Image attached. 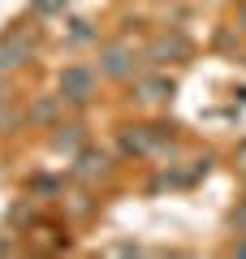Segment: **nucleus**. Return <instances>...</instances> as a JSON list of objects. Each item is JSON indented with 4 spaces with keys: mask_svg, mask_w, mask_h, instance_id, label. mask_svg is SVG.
<instances>
[{
    "mask_svg": "<svg viewBox=\"0 0 246 259\" xmlns=\"http://www.w3.org/2000/svg\"><path fill=\"white\" fill-rule=\"evenodd\" d=\"M95 91H100V74H95L91 65H69L61 74V95L69 104H91Z\"/></svg>",
    "mask_w": 246,
    "mask_h": 259,
    "instance_id": "1",
    "label": "nucleus"
},
{
    "mask_svg": "<svg viewBox=\"0 0 246 259\" xmlns=\"http://www.w3.org/2000/svg\"><path fill=\"white\" fill-rule=\"evenodd\" d=\"M147 65H173V61H186L190 56V39L182 35V30H164V35H155L151 44H147Z\"/></svg>",
    "mask_w": 246,
    "mask_h": 259,
    "instance_id": "2",
    "label": "nucleus"
},
{
    "mask_svg": "<svg viewBox=\"0 0 246 259\" xmlns=\"http://www.w3.org/2000/svg\"><path fill=\"white\" fill-rule=\"evenodd\" d=\"M30 56H35V35H26V30H9V35L0 39V74L22 69Z\"/></svg>",
    "mask_w": 246,
    "mask_h": 259,
    "instance_id": "3",
    "label": "nucleus"
},
{
    "mask_svg": "<svg viewBox=\"0 0 246 259\" xmlns=\"http://www.w3.org/2000/svg\"><path fill=\"white\" fill-rule=\"evenodd\" d=\"M100 74H108V78H130V74H134V48L108 44V48L100 52Z\"/></svg>",
    "mask_w": 246,
    "mask_h": 259,
    "instance_id": "4",
    "label": "nucleus"
},
{
    "mask_svg": "<svg viewBox=\"0 0 246 259\" xmlns=\"http://www.w3.org/2000/svg\"><path fill=\"white\" fill-rule=\"evenodd\" d=\"M108 168H112V160L104 151L87 147V151H78V164L69 173H73V182H100V177H108Z\"/></svg>",
    "mask_w": 246,
    "mask_h": 259,
    "instance_id": "5",
    "label": "nucleus"
},
{
    "mask_svg": "<svg viewBox=\"0 0 246 259\" xmlns=\"http://www.w3.org/2000/svg\"><path fill=\"white\" fill-rule=\"evenodd\" d=\"M82 139H87V125H82V121H69V125H56L52 147H56V151H69V156H78V151H82Z\"/></svg>",
    "mask_w": 246,
    "mask_h": 259,
    "instance_id": "6",
    "label": "nucleus"
},
{
    "mask_svg": "<svg viewBox=\"0 0 246 259\" xmlns=\"http://www.w3.org/2000/svg\"><path fill=\"white\" fill-rule=\"evenodd\" d=\"M65 95H44V100L35 104V108H30V121H35V125H61V112H65Z\"/></svg>",
    "mask_w": 246,
    "mask_h": 259,
    "instance_id": "7",
    "label": "nucleus"
},
{
    "mask_svg": "<svg viewBox=\"0 0 246 259\" xmlns=\"http://www.w3.org/2000/svg\"><path fill=\"white\" fill-rule=\"evenodd\" d=\"M134 95L143 104H164V100H173V82H169V78H143V82L134 87Z\"/></svg>",
    "mask_w": 246,
    "mask_h": 259,
    "instance_id": "8",
    "label": "nucleus"
},
{
    "mask_svg": "<svg viewBox=\"0 0 246 259\" xmlns=\"http://www.w3.org/2000/svg\"><path fill=\"white\" fill-rule=\"evenodd\" d=\"M87 39H95L91 22H73V30H69V44H87Z\"/></svg>",
    "mask_w": 246,
    "mask_h": 259,
    "instance_id": "9",
    "label": "nucleus"
},
{
    "mask_svg": "<svg viewBox=\"0 0 246 259\" xmlns=\"http://www.w3.org/2000/svg\"><path fill=\"white\" fill-rule=\"evenodd\" d=\"M18 125H22V112H13V108H5V104H0V130L9 134V130H18Z\"/></svg>",
    "mask_w": 246,
    "mask_h": 259,
    "instance_id": "10",
    "label": "nucleus"
},
{
    "mask_svg": "<svg viewBox=\"0 0 246 259\" xmlns=\"http://www.w3.org/2000/svg\"><path fill=\"white\" fill-rule=\"evenodd\" d=\"M233 229L246 238V203H237V207H233Z\"/></svg>",
    "mask_w": 246,
    "mask_h": 259,
    "instance_id": "11",
    "label": "nucleus"
},
{
    "mask_svg": "<svg viewBox=\"0 0 246 259\" xmlns=\"http://www.w3.org/2000/svg\"><path fill=\"white\" fill-rule=\"evenodd\" d=\"M65 9V0H35V13H56Z\"/></svg>",
    "mask_w": 246,
    "mask_h": 259,
    "instance_id": "12",
    "label": "nucleus"
},
{
    "mask_svg": "<svg viewBox=\"0 0 246 259\" xmlns=\"http://www.w3.org/2000/svg\"><path fill=\"white\" fill-rule=\"evenodd\" d=\"M237 168H242V173H246V143H242V147H237Z\"/></svg>",
    "mask_w": 246,
    "mask_h": 259,
    "instance_id": "13",
    "label": "nucleus"
},
{
    "mask_svg": "<svg viewBox=\"0 0 246 259\" xmlns=\"http://www.w3.org/2000/svg\"><path fill=\"white\" fill-rule=\"evenodd\" d=\"M5 95H9V82H5V74H0V104H5Z\"/></svg>",
    "mask_w": 246,
    "mask_h": 259,
    "instance_id": "14",
    "label": "nucleus"
},
{
    "mask_svg": "<svg viewBox=\"0 0 246 259\" xmlns=\"http://www.w3.org/2000/svg\"><path fill=\"white\" fill-rule=\"evenodd\" d=\"M237 26L246 30V5H242V9H237Z\"/></svg>",
    "mask_w": 246,
    "mask_h": 259,
    "instance_id": "15",
    "label": "nucleus"
}]
</instances>
